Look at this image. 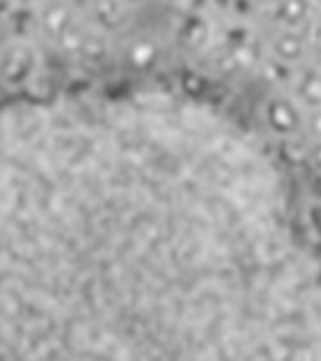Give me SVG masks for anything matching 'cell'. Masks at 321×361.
<instances>
[{"mask_svg":"<svg viewBox=\"0 0 321 361\" xmlns=\"http://www.w3.org/2000/svg\"><path fill=\"white\" fill-rule=\"evenodd\" d=\"M0 361H321L274 151L171 85L0 106Z\"/></svg>","mask_w":321,"mask_h":361,"instance_id":"cell-1","label":"cell"},{"mask_svg":"<svg viewBox=\"0 0 321 361\" xmlns=\"http://www.w3.org/2000/svg\"><path fill=\"white\" fill-rule=\"evenodd\" d=\"M261 121L279 141H293L306 130V111L289 90H279L266 98L261 106Z\"/></svg>","mask_w":321,"mask_h":361,"instance_id":"cell-2","label":"cell"},{"mask_svg":"<svg viewBox=\"0 0 321 361\" xmlns=\"http://www.w3.org/2000/svg\"><path fill=\"white\" fill-rule=\"evenodd\" d=\"M319 11L314 0H269V20L279 30H306L314 13Z\"/></svg>","mask_w":321,"mask_h":361,"instance_id":"cell-3","label":"cell"},{"mask_svg":"<svg viewBox=\"0 0 321 361\" xmlns=\"http://www.w3.org/2000/svg\"><path fill=\"white\" fill-rule=\"evenodd\" d=\"M296 101L301 103L306 113L309 111H321V66L319 63H301L296 68V75H293V83L289 88Z\"/></svg>","mask_w":321,"mask_h":361,"instance_id":"cell-4","label":"cell"},{"mask_svg":"<svg viewBox=\"0 0 321 361\" xmlns=\"http://www.w3.org/2000/svg\"><path fill=\"white\" fill-rule=\"evenodd\" d=\"M306 53H309V43L304 30H277L269 40V58H277L289 66L306 63Z\"/></svg>","mask_w":321,"mask_h":361,"instance_id":"cell-5","label":"cell"},{"mask_svg":"<svg viewBox=\"0 0 321 361\" xmlns=\"http://www.w3.org/2000/svg\"><path fill=\"white\" fill-rule=\"evenodd\" d=\"M306 43H309V51L314 53V56L321 58V11L314 13V18H311V23L306 25Z\"/></svg>","mask_w":321,"mask_h":361,"instance_id":"cell-6","label":"cell"},{"mask_svg":"<svg viewBox=\"0 0 321 361\" xmlns=\"http://www.w3.org/2000/svg\"><path fill=\"white\" fill-rule=\"evenodd\" d=\"M306 133H309L314 141H321V111L306 113Z\"/></svg>","mask_w":321,"mask_h":361,"instance_id":"cell-7","label":"cell"},{"mask_svg":"<svg viewBox=\"0 0 321 361\" xmlns=\"http://www.w3.org/2000/svg\"><path fill=\"white\" fill-rule=\"evenodd\" d=\"M309 161H311V166L316 169V173L321 176V141L311 143V148H309Z\"/></svg>","mask_w":321,"mask_h":361,"instance_id":"cell-8","label":"cell"},{"mask_svg":"<svg viewBox=\"0 0 321 361\" xmlns=\"http://www.w3.org/2000/svg\"><path fill=\"white\" fill-rule=\"evenodd\" d=\"M314 3H316V8H319V11H321V0H314Z\"/></svg>","mask_w":321,"mask_h":361,"instance_id":"cell-9","label":"cell"}]
</instances>
